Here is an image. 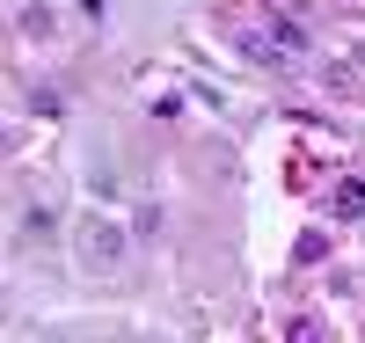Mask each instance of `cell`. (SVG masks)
<instances>
[{
	"mask_svg": "<svg viewBox=\"0 0 365 343\" xmlns=\"http://www.w3.org/2000/svg\"><path fill=\"white\" fill-rule=\"evenodd\" d=\"M58 110H66V103H58L51 88H37V96H29V117H58Z\"/></svg>",
	"mask_w": 365,
	"mask_h": 343,
	"instance_id": "cell-3",
	"label": "cell"
},
{
	"mask_svg": "<svg viewBox=\"0 0 365 343\" xmlns=\"http://www.w3.org/2000/svg\"><path fill=\"white\" fill-rule=\"evenodd\" d=\"M81 234H88V263H117V256H125V234H117V227H103V220H88Z\"/></svg>",
	"mask_w": 365,
	"mask_h": 343,
	"instance_id": "cell-1",
	"label": "cell"
},
{
	"mask_svg": "<svg viewBox=\"0 0 365 343\" xmlns=\"http://www.w3.org/2000/svg\"><path fill=\"white\" fill-rule=\"evenodd\" d=\"M51 227H58V220H51L44 205H29V212H22V234H29V241H51Z\"/></svg>",
	"mask_w": 365,
	"mask_h": 343,
	"instance_id": "cell-2",
	"label": "cell"
}]
</instances>
